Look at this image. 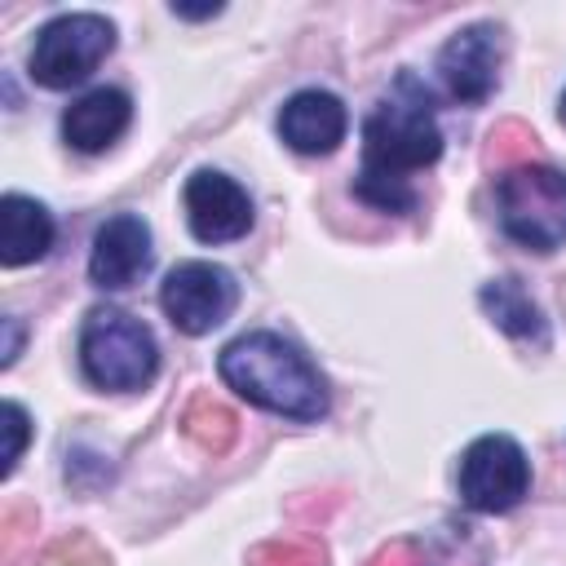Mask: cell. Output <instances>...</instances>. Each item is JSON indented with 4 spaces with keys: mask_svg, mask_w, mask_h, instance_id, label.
Masks as SVG:
<instances>
[{
    "mask_svg": "<svg viewBox=\"0 0 566 566\" xmlns=\"http://www.w3.org/2000/svg\"><path fill=\"white\" fill-rule=\"evenodd\" d=\"M248 566H327V557L318 544L305 539H270L248 553Z\"/></svg>",
    "mask_w": 566,
    "mask_h": 566,
    "instance_id": "obj_17",
    "label": "cell"
},
{
    "mask_svg": "<svg viewBox=\"0 0 566 566\" xmlns=\"http://www.w3.org/2000/svg\"><path fill=\"white\" fill-rule=\"evenodd\" d=\"M181 203H186V226L199 243H234L252 230V199L248 190L217 172V168H199L186 177V190H181Z\"/></svg>",
    "mask_w": 566,
    "mask_h": 566,
    "instance_id": "obj_9",
    "label": "cell"
},
{
    "mask_svg": "<svg viewBox=\"0 0 566 566\" xmlns=\"http://www.w3.org/2000/svg\"><path fill=\"white\" fill-rule=\"evenodd\" d=\"M221 380L261 411L287 420H323L327 416V380L318 367L279 332H243L217 358Z\"/></svg>",
    "mask_w": 566,
    "mask_h": 566,
    "instance_id": "obj_2",
    "label": "cell"
},
{
    "mask_svg": "<svg viewBox=\"0 0 566 566\" xmlns=\"http://www.w3.org/2000/svg\"><path fill=\"white\" fill-rule=\"evenodd\" d=\"M460 500L473 513H509L531 491V460L509 433H482L460 455Z\"/></svg>",
    "mask_w": 566,
    "mask_h": 566,
    "instance_id": "obj_6",
    "label": "cell"
},
{
    "mask_svg": "<svg viewBox=\"0 0 566 566\" xmlns=\"http://www.w3.org/2000/svg\"><path fill=\"white\" fill-rule=\"evenodd\" d=\"M155 261L150 248V226L137 212H115L97 226L93 234V252H88V279L102 292H124L133 287Z\"/></svg>",
    "mask_w": 566,
    "mask_h": 566,
    "instance_id": "obj_10",
    "label": "cell"
},
{
    "mask_svg": "<svg viewBox=\"0 0 566 566\" xmlns=\"http://www.w3.org/2000/svg\"><path fill=\"white\" fill-rule=\"evenodd\" d=\"M133 124V97L124 88H88L84 97H75L62 111V137L71 150L80 155H102L106 146H115Z\"/></svg>",
    "mask_w": 566,
    "mask_h": 566,
    "instance_id": "obj_12",
    "label": "cell"
},
{
    "mask_svg": "<svg viewBox=\"0 0 566 566\" xmlns=\"http://www.w3.org/2000/svg\"><path fill=\"white\" fill-rule=\"evenodd\" d=\"M80 371L93 389H111V394L146 389L159 376L155 332L128 310H115V305L88 310L80 327Z\"/></svg>",
    "mask_w": 566,
    "mask_h": 566,
    "instance_id": "obj_3",
    "label": "cell"
},
{
    "mask_svg": "<svg viewBox=\"0 0 566 566\" xmlns=\"http://www.w3.org/2000/svg\"><path fill=\"white\" fill-rule=\"evenodd\" d=\"M159 305L168 323L186 336H208L239 305V283L217 261H181L159 283Z\"/></svg>",
    "mask_w": 566,
    "mask_h": 566,
    "instance_id": "obj_7",
    "label": "cell"
},
{
    "mask_svg": "<svg viewBox=\"0 0 566 566\" xmlns=\"http://www.w3.org/2000/svg\"><path fill=\"white\" fill-rule=\"evenodd\" d=\"M27 438H31V420H27L22 402H13V398H9V402H4V464H0V473H4V478L18 469Z\"/></svg>",
    "mask_w": 566,
    "mask_h": 566,
    "instance_id": "obj_19",
    "label": "cell"
},
{
    "mask_svg": "<svg viewBox=\"0 0 566 566\" xmlns=\"http://www.w3.org/2000/svg\"><path fill=\"white\" fill-rule=\"evenodd\" d=\"M53 234H57L53 230V212L40 199L18 195V190H9L0 199V265L4 270L40 261L53 248Z\"/></svg>",
    "mask_w": 566,
    "mask_h": 566,
    "instance_id": "obj_13",
    "label": "cell"
},
{
    "mask_svg": "<svg viewBox=\"0 0 566 566\" xmlns=\"http://www.w3.org/2000/svg\"><path fill=\"white\" fill-rule=\"evenodd\" d=\"M172 13H177V18H212V13H221V4H199V9H190V4H172Z\"/></svg>",
    "mask_w": 566,
    "mask_h": 566,
    "instance_id": "obj_22",
    "label": "cell"
},
{
    "mask_svg": "<svg viewBox=\"0 0 566 566\" xmlns=\"http://www.w3.org/2000/svg\"><path fill=\"white\" fill-rule=\"evenodd\" d=\"M181 429H186V438H190V442H199L203 451L221 455V451H230V442H234V433H239V420H234V411H230V407H221L217 398L199 394V398L186 407Z\"/></svg>",
    "mask_w": 566,
    "mask_h": 566,
    "instance_id": "obj_15",
    "label": "cell"
},
{
    "mask_svg": "<svg viewBox=\"0 0 566 566\" xmlns=\"http://www.w3.org/2000/svg\"><path fill=\"white\" fill-rule=\"evenodd\" d=\"M438 155L442 128L433 119V97L411 71H398L389 93L363 119V168L354 195L380 212H411L416 190L407 186V172L438 164Z\"/></svg>",
    "mask_w": 566,
    "mask_h": 566,
    "instance_id": "obj_1",
    "label": "cell"
},
{
    "mask_svg": "<svg viewBox=\"0 0 566 566\" xmlns=\"http://www.w3.org/2000/svg\"><path fill=\"white\" fill-rule=\"evenodd\" d=\"M504 31L495 22H473L455 31L438 53V75L447 93L464 106H482L500 84V57H504Z\"/></svg>",
    "mask_w": 566,
    "mask_h": 566,
    "instance_id": "obj_8",
    "label": "cell"
},
{
    "mask_svg": "<svg viewBox=\"0 0 566 566\" xmlns=\"http://www.w3.org/2000/svg\"><path fill=\"white\" fill-rule=\"evenodd\" d=\"M18 345H22V327L18 318H4V349H0V367H9L18 358Z\"/></svg>",
    "mask_w": 566,
    "mask_h": 566,
    "instance_id": "obj_21",
    "label": "cell"
},
{
    "mask_svg": "<svg viewBox=\"0 0 566 566\" xmlns=\"http://www.w3.org/2000/svg\"><path fill=\"white\" fill-rule=\"evenodd\" d=\"M35 566H111V557L88 539V535H66L57 544H49Z\"/></svg>",
    "mask_w": 566,
    "mask_h": 566,
    "instance_id": "obj_18",
    "label": "cell"
},
{
    "mask_svg": "<svg viewBox=\"0 0 566 566\" xmlns=\"http://www.w3.org/2000/svg\"><path fill=\"white\" fill-rule=\"evenodd\" d=\"M478 305L486 310V318L509 332L513 340H535L544 345L548 340V327H544V314L539 305L531 301V292L517 283V279H491L478 287Z\"/></svg>",
    "mask_w": 566,
    "mask_h": 566,
    "instance_id": "obj_14",
    "label": "cell"
},
{
    "mask_svg": "<svg viewBox=\"0 0 566 566\" xmlns=\"http://www.w3.org/2000/svg\"><path fill=\"white\" fill-rule=\"evenodd\" d=\"M371 566H424V562H420V553H416L411 544H394V548H385Z\"/></svg>",
    "mask_w": 566,
    "mask_h": 566,
    "instance_id": "obj_20",
    "label": "cell"
},
{
    "mask_svg": "<svg viewBox=\"0 0 566 566\" xmlns=\"http://www.w3.org/2000/svg\"><path fill=\"white\" fill-rule=\"evenodd\" d=\"M539 155L535 146V133L517 119H504L495 133H491V146H486V164H504V168H517V164H531Z\"/></svg>",
    "mask_w": 566,
    "mask_h": 566,
    "instance_id": "obj_16",
    "label": "cell"
},
{
    "mask_svg": "<svg viewBox=\"0 0 566 566\" xmlns=\"http://www.w3.org/2000/svg\"><path fill=\"white\" fill-rule=\"evenodd\" d=\"M349 133V111L327 88H301L279 111V137L296 155H332Z\"/></svg>",
    "mask_w": 566,
    "mask_h": 566,
    "instance_id": "obj_11",
    "label": "cell"
},
{
    "mask_svg": "<svg viewBox=\"0 0 566 566\" xmlns=\"http://www.w3.org/2000/svg\"><path fill=\"white\" fill-rule=\"evenodd\" d=\"M495 212L513 243L557 252L566 243V172L544 159L504 168L495 181Z\"/></svg>",
    "mask_w": 566,
    "mask_h": 566,
    "instance_id": "obj_4",
    "label": "cell"
},
{
    "mask_svg": "<svg viewBox=\"0 0 566 566\" xmlns=\"http://www.w3.org/2000/svg\"><path fill=\"white\" fill-rule=\"evenodd\" d=\"M557 111H562V124H566V88H562V106Z\"/></svg>",
    "mask_w": 566,
    "mask_h": 566,
    "instance_id": "obj_23",
    "label": "cell"
},
{
    "mask_svg": "<svg viewBox=\"0 0 566 566\" xmlns=\"http://www.w3.org/2000/svg\"><path fill=\"white\" fill-rule=\"evenodd\" d=\"M115 49V22L106 13H57L40 27L31 44V80L44 88H71L84 84Z\"/></svg>",
    "mask_w": 566,
    "mask_h": 566,
    "instance_id": "obj_5",
    "label": "cell"
}]
</instances>
